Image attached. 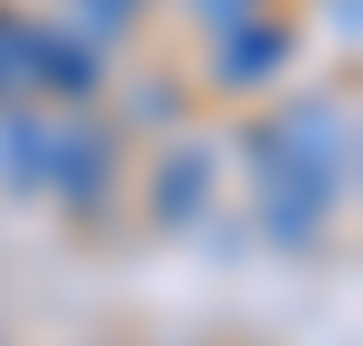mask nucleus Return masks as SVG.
I'll list each match as a JSON object with an SVG mask.
<instances>
[{
    "instance_id": "obj_1",
    "label": "nucleus",
    "mask_w": 363,
    "mask_h": 346,
    "mask_svg": "<svg viewBox=\"0 0 363 346\" xmlns=\"http://www.w3.org/2000/svg\"><path fill=\"white\" fill-rule=\"evenodd\" d=\"M245 161H254V220L279 245H304L355 186V118L338 101H296L245 135Z\"/></svg>"
},
{
    "instance_id": "obj_7",
    "label": "nucleus",
    "mask_w": 363,
    "mask_h": 346,
    "mask_svg": "<svg viewBox=\"0 0 363 346\" xmlns=\"http://www.w3.org/2000/svg\"><path fill=\"white\" fill-rule=\"evenodd\" d=\"M186 9H194V17H203L211 34H228V26H245V17H254L262 0H186Z\"/></svg>"
},
{
    "instance_id": "obj_3",
    "label": "nucleus",
    "mask_w": 363,
    "mask_h": 346,
    "mask_svg": "<svg viewBox=\"0 0 363 346\" xmlns=\"http://www.w3.org/2000/svg\"><path fill=\"white\" fill-rule=\"evenodd\" d=\"M26 85L60 93V101H85L101 85V60H93L85 34H60V26H26Z\"/></svg>"
},
{
    "instance_id": "obj_5",
    "label": "nucleus",
    "mask_w": 363,
    "mask_h": 346,
    "mask_svg": "<svg viewBox=\"0 0 363 346\" xmlns=\"http://www.w3.org/2000/svg\"><path fill=\"white\" fill-rule=\"evenodd\" d=\"M203 194H211V161L203 152H178L169 169H161V228H186V211H203Z\"/></svg>"
},
{
    "instance_id": "obj_6",
    "label": "nucleus",
    "mask_w": 363,
    "mask_h": 346,
    "mask_svg": "<svg viewBox=\"0 0 363 346\" xmlns=\"http://www.w3.org/2000/svg\"><path fill=\"white\" fill-rule=\"evenodd\" d=\"M17 93H26V17L0 9V101H17Z\"/></svg>"
},
{
    "instance_id": "obj_2",
    "label": "nucleus",
    "mask_w": 363,
    "mask_h": 346,
    "mask_svg": "<svg viewBox=\"0 0 363 346\" xmlns=\"http://www.w3.org/2000/svg\"><path fill=\"white\" fill-rule=\"evenodd\" d=\"M0 177L17 194H68L101 203L110 186V135L93 118H34V110H0Z\"/></svg>"
},
{
    "instance_id": "obj_4",
    "label": "nucleus",
    "mask_w": 363,
    "mask_h": 346,
    "mask_svg": "<svg viewBox=\"0 0 363 346\" xmlns=\"http://www.w3.org/2000/svg\"><path fill=\"white\" fill-rule=\"evenodd\" d=\"M279 60H287V26H262V17H245V26H228L220 34V60H211V77L228 93L262 85V77H279Z\"/></svg>"
}]
</instances>
